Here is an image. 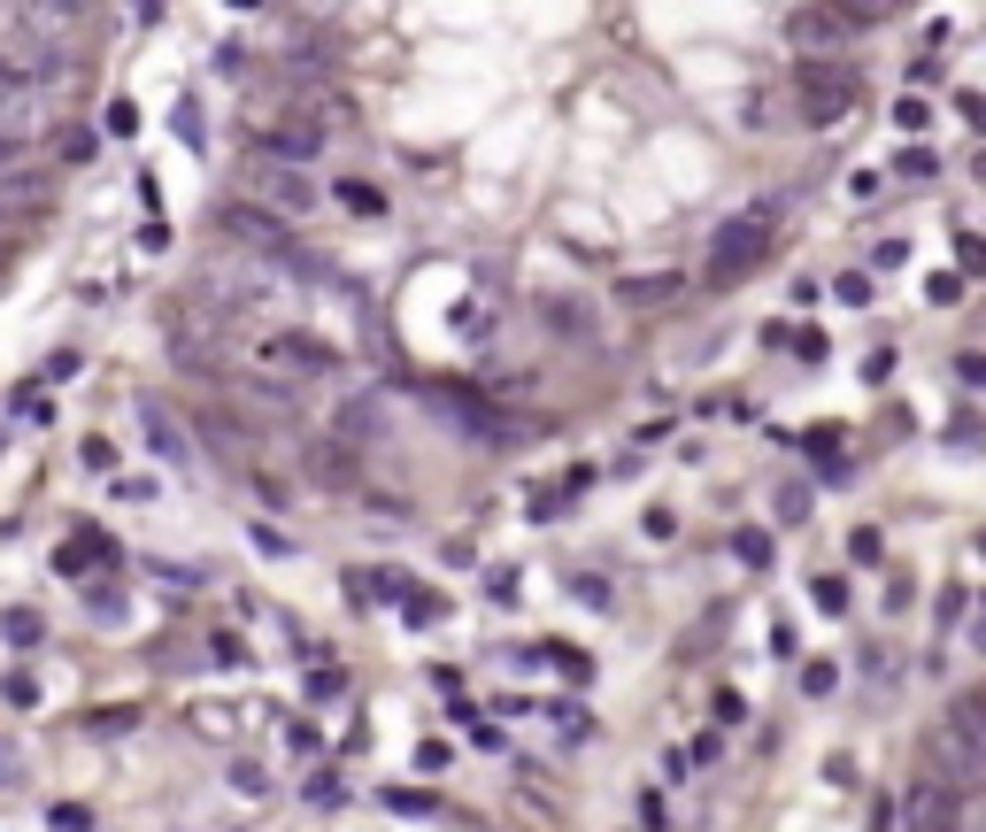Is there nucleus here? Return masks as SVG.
<instances>
[{
    "label": "nucleus",
    "instance_id": "obj_28",
    "mask_svg": "<svg viewBox=\"0 0 986 832\" xmlns=\"http://www.w3.org/2000/svg\"><path fill=\"white\" fill-rule=\"evenodd\" d=\"M440 617H448L440 594H409V625H440Z\"/></svg>",
    "mask_w": 986,
    "mask_h": 832
},
{
    "label": "nucleus",
    "instance_id": "obj_8",
    "mask_svg": "<svg viewBox=\"0 0 986 832\" xmlns=\"http://www.w3.org/2000/svg\"><path fill=\"white\" fill-rule=\"evenodd\" d=\"M787 39H794V47H810L802 62H840L848 16H840V8H787Z\"/></svg>",
    "mask_w": 986,
    "mask_h": 832
},
{
    "label": "nucleus",
    "instance_id": "obj_26",
    "mask_svg": "<svg viewBox=\"0 0 986 832\" xmlns=\"http://www.w3.org/2000/svg\"><path fill=\"white\" fill-rule=\"evenodd\" d=\"M309 802H317V810H339V802H347V787H339L331 771H317V779H309Z\"/></svg>",
    "mask_w": 986,
    "mask_h": 832
},
{
    "label": "nucleus",
    "instance_id": "obj_22",
    "mask_svg": "<svg viewBox=\"0 0 986 832\" xmlns=\"http://www.w3.org/2000/svg\"><path fill=\"white\" fill-rule=\"evenodd\" d=\"M286 748H294V756H325V732H317L309 717H294V725H286Z\"/></svg>",
    "mask_w": 986,
    "mask_h": 832
},
{
    "label": "nucleus",
    "instance_id": "obj_43",
    "mask_svg": "<svg viewBox=\"0 0 986 832\" xmlns=\"http://www.w3.org/2000/svg\"><path fill=\"white\" fill-rule=\"evenodd\" d=\"M794 355L802 362H824V332H794Z\"/></svg>",
    "mask_w": 986,
    "mask_h": 832
},
{
    "label": "nucleus",
    "instance_id": "obj_40",
    "mask_svg": "<svg viewBox=\"0 0 986 832\" xmlns=\"http://www.w3.org/2000/svg\"><path fill=\"white\" fill-rule=\"evenodd\" d=\"M109 494H116V501H155V479H116Z\"/></svg>",
    "mask_w": 986,
    "mask_h": 832
},
{
    "label": "nucleus",
    "instance_id": "obj_33",
    "mask_svg": "<svg viewBox=\"0 0 986 832\" xmlns=\"http://www.w3.org/2000/svg\"><path fill=\"white\" fill-rule=\"evenodd\" d=\"M925 294H933V309H956V294H964V278H956V270H941V278H933Z\"/></svg>",
    "mask_w": 986,
    "mask_h": 832
},
{
    "label": "nucleus",
    "instance_id": "obj_42",
    "mask_svg": "<svg viewBox=\"0 0 986 832\" xmlns=\"http://www.w3.org/2000/svg\"><path fill=\"white\" fill-rule=\"evenodd\" d=\"M802 694H832V664H802Z\"/></svg>",
    "mask_w": 986,
    "mask_h": 832
},
{
    "label": "nucleus",
    "instance_id": "obj_31",
    "mask_svg": "<svg viewBox=\"0 0 986 832\" xmlns=\"http://www.w3.org/2000/svg\"><path fill=\"white\" fill-rule=\"evenodd\" d=\"M894 124H902V132H925V124H933V109H925V101H917V93H910V101H902V109H894Z\"/></svg>",
    "mask_w": 986,
    "mask_h": 832
},
{
    "label": "nucleus",
    "instance_id": "obj_32",
    "mask_svg": "<svg viewBox=\"0 0 986 832\" xmlns=\"http://www.w3.org/2000/svg\"><path fill=\"white\" fill-rule=\"evenodd\" d=\"M109 132L132 140V132H140V109H132V101H109Z\"/></svg>",
    "mask_w": 986,
    "mask_h": 832
},
{
    "label": "nucleus",
    "instance_id": "obj_2",
    "mask_svg": "<svg viewBox=\"0 0 986 832\" xmlns=\"http://www.w3.org/2000/svg\"><path fill=\"white\" fill-rule=\"evenodd\" d=\"M855 101H863V70L855 62H794V109H802L810 132L848 124Z\"/></svg>",
    "mask_w": 986,
    "mask_h": 832
},
{
    "label": "nucleus",
    "instance_id": "obj_9",
    "mask_svg": "<svg viewBox=\"0 0 986 832\" xmlns=\"http://www.w3.org/2000/svg\"><path fill=\"white\" fill-rule=\"evenodd\" d=\"M47 101H54V85H0V147H23L47 124Z\"/></svg>",
    "mask_w": 986,
    "mask_h": 832
},
{
    "label": "nucleus",
    "instance_id": "obj_17",
    "mask_svg": "<svg viewBox=\"0 0 986 832\" xmlns=\"http://www.w3.org/2000/svg\"><path fill=\"white\" fill-rule=\"evenodd\" d=\"M0 633H8L16 648H39V640H47V625H39V609H8V617H0Z\"/></svg>",
    "mask_w": 986,
    "mask_h": 832
},
{
    "label": "nucleus",
    "instance_id": "obj_12",
    "mask_svg": "<svg viewBox=\"0 0 986 832\" xmlns=\"http://www.w3.org/2000/svg\"><path fill=\"white\" fill-rule=\"evenodd\" d=\"M540 325L563 339H594V309L586 301H571V294H555V301H540Z\"/></svg>",
    "mask_w": 986,
    "mask_h": 832
},
{
    "label": "nucleus",
    "instance_id": "obj_29",
    "mask_svg": "<svg viewBox=\"0 0 986 832\" xmlns=\"http://www.w3.org/2000/svg\"><path fill=\"white\" fill-rule=\"evenodd\" d=\"M779 516H787V524H810V486H787V494H779Z\"/></svg>",
    "mask_w": 986,
    "mask_h": 832
},
{
    "label": "nucleus",
    "instance_id": "obj_25",
    "mask_svg": "<svg viewBox=\"0 0 986 832\" xmlns=\"http://www.w3.org/2000/svg\"><path fill=\"white\" fill-rule=\"evenodd\" d=\"M848 555H855V563H863V571H871V563H879V555H886V547H879V532H871V524H855V532H848Z\"/></svg>",
    "mask_w": 986,
    "mask_h": 832
},
{
    "label": "nucleus",
    "instance_id": "obj_11",
    "mask_svg": "<svg viewBox=\"0 0 986 832\" xmlns=\"http://www.w3.org/2000/svg\"><path fill=\"white\" fill-rule=\"evenodd\" d=\"M670 294H686V278L678 270H640V278H617V301H633V309H656Z\"/></svg>",
    "mask_w": 986,
    "mask_h": 832
},
{
    "label": "nucleus",
    "instance_id": "obj_13",
    "mask_svg": "<svg viewBox=\"0 0 986 832\" xmlns=\"http://www.w3.org/2000/svg\"><path fill=\"white\" fill-rule=\"evenodd\" d=\"M239 409H247V417H270V424H294V417H301V409H294V393H278V386H263V378H247V386H239Z\"/></svg>",
    "mask_w": 986,
    "mask_h": 832
},
{
    "label": "nucleus",
    "instance_id": "obj_4",
    "mask_svg": "<svg viewBox=\"0 0 986 832\" xmlns=\"http://www.w3.org/2000/svg\"><path fill=\"white\" fill-rule=\"evenodd\" d=\"M986 701L979 694H956V709H948V732H941V771H948V787L964 794L972 787V771H979V748H986Z\"/></svg>",
    "mask_w": 986,
    "mask_h": 832
},
{
    "label": "nucleus",
    "instance_id": "obj_27",
    "mask_svg": "<svg viewBox=\"0 0 986 832\" xmlns=\"http://www.w3.org/2000/svg\"><path fill=\"white\" fill-rule=\"evenodd\" d=\"M832 294H840V301H848V309H863V301H871V270H848V278H840V286H832Z\"/></svg>",
    "mask_w": 986,
    "mask_h": 832
},
{
    "label": "nucleus",
    "instance_id": "obj_10",
    "mask_svg": "<svg viewBox=\"0 0 986 832\" xmlns=\"http://www.w3.org/2000/svg\"><path fill=\"white\" fill-rule=\"evenodd\" d=\"M309 479H317L325 494H355V486H362V463H355V448H339V440H309Z\"/></svg>",
    "mask_w": 986,
    "mask_h": 832
},
{
    "label": "nucleus",
    "instance_id": "obj_18",
    "mask_svg": "<svg viewBox=\"0 0 986 832\" xmlns=\"http://www.w3.org/2000/svg\"><path fill=\"white\" fill-rule=\"evenodd\" d=\"M571 594H578V602H586V609H602V617H609V609H617V594H609V586H602V578H594V571H571Z\"/></svg>",
    "mask_w": 986,
    "mask_h": 832
},
{
    "label": "nucleus",
    "instance_id": "obj_16",
    "mask_svg": "<svg viewBox=\"0 0 986 832\" xmlns=\"http://www.w3.org/2000/svg\"><path fill=\"white\" fill-rule=\"evenodd\" d=\"M339 208H355V216H386V193L362 185V177H347V185H339Z\"/></svg>",
    "mask_w": 986,
    "mask_h": 832
},
{
    "label": "nucleus",
    "instance_id": "obj_7",
    "mask_svg": "<svg viewBox=\"0 0 986 832\" xmlns=\"http://www.w3.org/2000/svg\"><path fill=\"white\" fill-rule=\"evenodd\" d=\"M263 362L286 370V378H331V370H339V355H331L325 339H309V332H270L263 339Z\"/></svg>",
    "mask_w": 986,
    "mask_h": 832
},
{
    "label": "nucleus",
    "instance_id": "obj_41",
    "mask_svg": "<svg viewBox=\"0 0 986 832\" xmlns=\"http://www.w3.org/2000/svg\"><path fill=\"white\" fill-rule=\"evenodd\" d=\"M879 185H886L879 170H855V177H848V193H855V201H879Z\"/></svg>",
    "mask_w": 986,
    "mask_h": 832
},
{
    "label": "nucleus",
    "instance_id": "obj_20",
    "mask_svg": "<svg viewBox=\"0 0 986 832\" xmlns=\"http://www.w3.org/2000/svg\"><path fill=\"white\" fill-rule=\"evenodd\" d=\"M54 571H62V578H85V571H93V532H85L78 547H54Z\"/></svg>",
    "mask_w": 986,
    "mask_h": 832
},
{
    "label": "nucleus",
    "instance_id": "obj_36",
    "mask_svg": "<svg viewBox=\"0 0 986 832\" xmlns=\"http://www.w3.org/2000/svg\"><path fill=\"white\" fill-rule=\"evenodd\" d=\"M0 694H8V701H16V709H31V701H39V678H23V670H16V678H8V686H0Z\"/></svg>",
    "mask_w": 986,
    "mask_h": 832
},
{
    "label": "nucleus",
    "instance_id": "obj_15",
    "mask_svg": "<svg viewBox=\"0 0 986 832\" xmlns=\"http://www.w3.org/2000/svg\"><path fill=\"white\" fill-rule=\"evenodd\" d=\"M725 625H732V609H709V617H701V625H694V633L678 640V656H709V648L725 640Z\"/></svg>",
    "mask_w": 986,
    "mask_h": 832
},
{
    "label": "nucleus",
    "instance_id": "obj_38",
    "mask_svg": "<svg viewBox=\"0 0 986 832\" xmlns=\"http://www.w3.org/2000/svg\"><path fill=\"white\" fill-rule=\"evenodd\" d=\"M956 378H964V386H979V378H986V355H979V347H964V355H956Z\"/></svg>",
    "mask_w": 986,
    "mask_h": 832
},
{
    "label": "nucleus",
    "instance_id": "obj_23",
    "mask_svg": "<svg viewBox=\"0 0 986 832\" xmlns=\"http://www.w3.org/2000/svg\"><path fill=\"white\" fill-rule=\"evenodd\" d=\"M386 802H393L401 818H432V810H440V794H417V787H393Z\"/></svg>",
    "mask_w": 986,
    "mask_h": 832
},
{
    "label": "nucleus",
    "instance_id": "obj_30",
    "mask_svg": "<svg viewBox=\"0 0 986 832\" xmlns=\"http://www.w3.org/2000/svg\"><path fill=\"white\" fill-rule=\"evenodd\" d=\"M933 147H910V155H902V163H894V177H933Z\"/></svg>",
    "mask_w": 986,
    "mask_h": 832
},
{
    "label": "nucleus",
    "instance_id": "obj_35",
    "mask_svg": "<svg viewBox=\"0 0 986 832\" xmlns=\"http://www.w3.org/2000/svg\"><path fill=\"white\" fill-rule=\"evenodd\" d=\"M39 378H54V386H62V378H78V355H70V347H62V355H47V362H39Z\"/></svg>",
    "mask_w": 986,
    "mask_h": 832
},
{
    "label": "nucleus",
    "instance_id": "obj_37",
    "mask_svg": "<svg viewBox=\"0 0 986 832\" xmlns=\"http://www.w3.org/2000/svg\"><path fill=\"white\" fill-rule=\"evenodd\" d=\"M232 787H239V794H263V763L239 756V763H232Z\"/></svg>",
    "mask_w": 986,
    "mask_h": 832
},
{
    "label": "nucleus",
    "instance_id": "obj_6",
    "mask_svg": "<svg viewBox=\"0 0 986 832\" xmlns=\"http://www.w3.org/2000/svg\"><path fill=\"white\" fill-rule=\"evenodd\" d=\"M255 208H263V216H278V224H294V216H309V208H317V185H309L301 170L263 163V170H255Z\"/></svg>",
    "mask_w": 986,
    "mask_h": 832
},
{
    "label": "nucleus",
    "instance_id": "obj_39",
    "mask_svg": "<svg viewBox=\"0 0 986 832\" xmlns=\"http://www.w3.org/2000/svg\"><path fill=\"white\" fill-rule=\"evenodd\" d=\"M818 609H832V617L848 609V586H840V578H818Z\"/></svg>",
    "mask_w": 986,
    "mask_h": 832
},
{
    "label": "nucleus",
    "instance_id": "obj_19",
    "mask_svg": "<svg viewBox=\"0 0 986 832\" xmlns=\"http://www.w3.org/2000/svg\"><path fill=\"white\" fill-rule=\"evenodd\" d=\"M732 555H740L748 571H771V540H763V532H732Z\"/></svg>",
    "mask_w": 986,
    "mask_h": 832
},
{
    "label": "nucleus",
    "instance_id": "obj_5",
    "mask_svg": "<svg viewBox=\"0 0 986 832\" xmlns=\"http://www.w3.org/2000/svg\"><path fill=\"white\" fill-rule=\"evenodd\" d=\"M964 825V794L948 779H917L902 802V832H956Z\"/></svg>",
    "mask_w": 986,
    "mask_h": 832
},
{
    "label": "nucleus",
    "instance_id": "obj_1",
    "mask_svg": "<svg viewBox=\"0 0 986 832\" xmlns=\"http://www.w3.org/2000/svg\"><path fill=\"white\" fill-rule=\"evenodd\" d=\"M771 247H779V201H748V208L725 216L717 239H709V286H740L748 270L771 263Z\"/></svg>",
    "mask_w": 986,
    "mask_h": 832
},
{
    "label": "nucleus",
    "instance_id": "obj_21",
    "mask_svg": "<svg viewBox=\"0 0 986 832\" xmlns=\"http://www.w3.org/2000/svg\"><path fill=\"white\" fill-rule=\"evenodd\" d=\"M47 825H54V832H93V810H85V802H54V810H47Z\"/></svg>",
    "mask_w": 986,
    "mask_h": 832
},
{
    "label": "nucleus",
    "instance_id": "obj_24",
    "mask_svg": "<svg viewBox=\"0 0 986 832\" xmlns=\"http://www.w3.org/2000/svg\"><path fill=\"white\" fill-rule=\"evenodd\" d=\"M979 263H986V239L979 232H956V278H972Z\"/></svg>",
    "mask_w": 986,
    "mask_h": 832
},
{
    "label": "nucleus",
    "instance_id": "obj_3",
    "mask_svg": "<svg viewBox=\"0 0 986 832\" xmlns=\"http://www.w3.org/2000/svg\"><path fill=\"white\" fill-rule=\"evenodd\" d=\"M247 147H255L263 163H278V170H309L325 155V124H317L309 109H278V116H263V124L247 132Z\"/></svg>",
    "mask_w": 986,
    "mask_h": 832
},
{
    "label": "nucleus",
    "instance_id": "obj_34",
    "mask_svg": "<svg viewBox=\"0 0 986 832\" xmlns=\"http://www.w3.org/2000/svg\"><path fill=\"white\" fill-rule=\"evenodd\" d=\"M331 694H347V670H317L309 678V701H331Z\"/></svg>",
    "mask_w": 986,
    "mask_h": 832
},
{
    "label": "nucleus",
    "instance_id": "obj_14",
    "mask_svg": "<svg viewBox=\"0 0 986 832\" xmlns=\"http://www.w3.org/2000/svg\"><path fill=\"white\" fill-rule=\"evenodd\" d=\"M140 417H147V440H155V455H170V463H185V455H193V448H185V432H177V424L163 417V401H147Z\"/></svg>",
    "mask_w": 986,
    "mask_h": 832
}]
</instances>
